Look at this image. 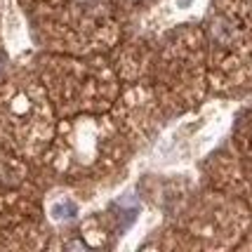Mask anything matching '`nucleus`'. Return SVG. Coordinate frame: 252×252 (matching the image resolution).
I'll return each instance as SVG.
<instances>
[{"mask_svg":"<svg viewBox=\"0 0 252 252\" xmlns=\"http://www.w3.org/2000/svg\"><path fill=\"white\" fill-rule=\"evenodd\" d=\"M76 215H78V208H76V203H71V200H59L55 208H52V217L57 221H71V220H76Z\"/></svg>","mask_w":252,"mask_h":252,"instance_id":"1","label":"nucleus"},{"mask_svg":"<svg viewBox=\"0 0 252 252\" xmlns=\"http://www.w3.org/2000/svg\"><path fill=\"white\" fill-rule=\"evenodd\" d=\"M66 248H68V250H73V248H80V250H88V245H85L83 241H71L68 245H66Z\"/></svg>","mask_w":252,"mask_h":252,"instance_id":"2","label":"nucleus"},{"mask_svg":"<svg viewBox=\"0 0 252 252\" xmlns=\"http://www.w3.org/2000/svg\"><path fill=\"white\" fill-rule=\"evenodd\" d=\"M73 2H78V5H90L92 0H73Z\"/></svg>","mask_w":252,"mask_h":252,"instance_id":"3","label":"nucleus"},{"mask_svg":"<svg viewBox=\"0 0 252 252\" xmlns=\"http://www.w3.org/2000/svg\"><path fill=\"white\" fill-rule=\"evenodd\" d=\"M0 71H2V62H0Z\"/></svg>","mask_w":252,"mask_h":252,"instance_id":"4","label":"nucleus"},{"mask_svg":"<svg viewBox=\"0 0 252 252\" xmlns=\"http://www.w3.org/2000/svg\"><path fill=\"white\" fill-rule=\"evenodd\" d=\"M132 2H139V0H132Z\"/></svg>","mask_w":252,"mask_h":252,"instance_id":"5","label":"nucleus"}]
</instances>
